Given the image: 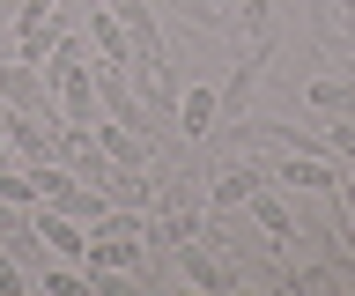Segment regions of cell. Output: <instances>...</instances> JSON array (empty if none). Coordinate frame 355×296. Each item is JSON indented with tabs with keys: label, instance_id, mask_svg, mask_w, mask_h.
<instances>
[{
	"label": "cell",
	"instance_id": "6da1fadb",
	"mask_svg": "<svg viewBox=\"0 0 355 296\" xmlns=\"http://www.w3.org/2000/svg\"><path fill=\"white\" fill-rule=\"evenodd\" d=\"M141 252H148V223H141V207H104V215L89 223L82 267H89V274H133V267H141Z\"/></svg>",
	"mask_w": 355,
	"mask_h": 296
},
{
	"label": "cell",
	"instance_id": "7a4b0ae2",
	"mask_svg": "<svg viewBox=\"0 0 355 296\" xmlns=\"http://www.w3.org/2000/svg\"><path fill=\"white\" fill-rule=\"evenodd\" d=\"M0 104H15V112L44 119V126H60V96H52V82H44L30 60H0Z\"/></svg>",
	"mask_w": 355,
	"mask_h": 296
},
{
	"label": "cell",
	"instance_id": "3957f363",
	"mask_svg": "<svg viewBox=\"0 0 355 296\" xmlns=\"http://www.w3.org/2000/svg\"><path fill=\"white\" fill-rule=\"evenodd\" d=\"M266 178H282L288 193H326V185H340V156H318V148H288L282 171H266Z\"/></svg>",
	"mask_w": 355,
	"mask_h": 296
},
{
	"label": "cell",
	"instance_id": "277c9868",
	"mask_svg": "<svg viewBox=\"0 0 355 296\" xmlns=\"http://www.w3.org/2000/svg\"><path fill=\"white\" fill-rule=\"evenodd\" d=\"M178 252V274L193 281V289H237V267H222L215 252H207V237H185V245H171Z\"/></svg>",
	"mask_w": 355,
	"mask_h": 296
},
{
	"label": "cell",
	"instance_id": "5b68a950",
	"mask_svg": "<svg viewBox=\"0 0 355 296\" xmlns=\"http://www.w3.org/2000/svg\"><path fill=\"white\" fill-rule=\"evenodd\" d=\"M259 185H266L259 163H230V171H215V185H207V215H237Z\"/></svg>",
	"mask_w": 355,
	"mask_h": 296
},
{
	"label": "cell",
	"instance_id": "8992f818",
	"mask_svg": "<svg viewBox=\"0 0 355 296\" xmlns=\"http://www.w3.org/2000/svg\"><path fill=\"white\" fill-rule=\"evenodd\" d=\"M30 223H37V245H52L60 259H82L89 252V223H74V215H60V207H30Z\"/></svg>",
	"mask_w": 355,
	"mask_h": 296
},
{
	"label": "cell",
	"instance_id": "52a82bcc",
	"mask_svg": "<svg viewBox=\"0 0 355 296\" xmlns=\"http://www.w3.org/2000/svg\"><path fill=\"white\" fill-rule=\"evenodd\" d=\"M89 45H96V67H126V60H133V37H126V23L111 15L104 0H89Z\"/></svg>",
	"mask_w": 355,
	"mask_h": 296
},
{
	"label": "cell",
	"instance_id": "ba28073f",
	"mask_svg": "<svg viewBox=\"0 0 355 296\" xmlns=\"http://www.w3.org/2000/svg\"><path fill=\"white\" fill-rule=\"evenodd\" d=\"M89 134H96V148H104L119 171H148V141L133 134V126H119V119H96Z\"/></svg>",
	"mask_w": 355,
	"mask_h": 296
},
{
	"label": "cell",
	"instance_id": "9c48e42d",
	"mask_svg": "<svg viewBox=\"0 0 355 296\" xmlns=\"http://www.w3.org/2000/svg\"><path fill=\"white\" fill-rule=\"evenodd\" d=\"M259 74H266V45H252L237 60V74H230V82H222V119H244V104H252V89H259Z\"/></svg>",
	"mask_w": 355,
	"mask_h": 296
},
{
	"label": "cell",
	"instance_id": "30bf717a",
	"mask_svg": "<svg viewBox=\"0 0 355 296\" xmlns=\"http://www.w3.org/2000/svg\"><path fill=\"white\" fill-rule=\"evenodd\" d=\"M244 215H252V223H259L266 237H274V245H288V237H296V215H288V200L274 193V185H259V193L244 200Z\"/></svg>",
	"mask_w": 355,
	"mask_h": 296
},
{
	"label": "cell",
	"instance_id": "8fae6325",
	"mask_svg": "<svg viewBox=\"0 0 355 296\" xmlns=\"http://www.w3.org/2000/svg\"><path fill=\"white\" fill-rule=\"evenodd\" d=\"M171 119H178V134H207V126L222 119V96H215V89H185Z\"/></svg>",
	"mask_w": 355,
	"mask_h": 296
},
{
	"label": "cell",
	"instance_id": "7c38bea8",
	"mask_svg": "<svg viewBox=\"0 0 355 296\" xmlns=\"http://www.w3.org/2000/svg\"><path fill=\"white\" fill-rule=\"evenodd\" d=\"M60 15H44V23H15V52L22 60H30V67H44V60H52V45H60Z\"/></svg>",
	"mask_w": 355,
	"mask_h": 296
},
{
	"label": "cell",
	"instance_id": "4fadbf2b",
	"mask_svg": "<svg viewBox=\"0 0 355 296\" xmlns=\"http://www.w3.org/2000/svg\"><path fill=\"white\" fill-rule=\"evenodd\" d=\"M311 104H318V112H355V82L326 74V82H311Z\"/></svg>",
	"mask_w": 355,
	"mask_h": 296
},
{
	"label": "cell",
	"instance_id": "5bb4252c",
	"mask_svg": "<svg viewBox=\"0 0 355 296\" xmlns=\"http://www.w3.org/2000/svg\"><path fill=\"white\" fill-rule=\"evenodd\" d=\"M230 23H237L252 45H266V0H237V15H230Z\"/></svg>",
	"mask_w": 355,
	"mask_h": 296
},
{
	"label": "cell",
	"instance_id": "9a60e30c",
	"mask_svg": "<svg viewBox=\"0 0 355 296\" xmlns=\"http://www.w3.org/2000/svg\"><path fill=\"white\" fill-rule=\"evenodd\" d=\"M326 148H333V156H340V163H348V171H355V119H333Z\"/></svg>",
	"mask_w": 355,
	"mask_h": 296
},
{
	"label": "cell",
	"instance_id": "2e32d148",
	"mask_svg": "<svg viewBox=\"0 0 355 296\" xmlns=\"http://www.w3.org/2000/svg\"><path fill=\"white\" fill-rule=\"evenodd\" d=\"M44 15H60V0H15V23H44Z\"/></svg>",
	"mask_w": 355,
	"mask_h": 296
},
{
	"label": "cell",
	"instance_id": "e0dca14e",
	"mask_svg": "<svg viewBox=\"0 0 355 296\" xmlns=\"http://www.w3.org/2000/svg\"><path fill=\"white\" fill-rule=\"evenodd\" d=\"M44 289H52V296H82V274H67V267H52V274H44Z\"/></svg>",
	"mask_w": 355,
	"mask_h": 296
},
{
	"label": "cell",
	"instance_id": "ac0fdd59",
	"mask_svg": "<svg viewBox=\"0 0 355 296\" xmlns=\"http://www.w3.org/2000/svg\"><path fill=\"white\" fill-rule=\"evenodd\" d=\"M22 289H30V274H22L15 259H0V296H22Z\"/></svg>",
	"mask_w": 355,
	"mask_h": 296
},
{
	"label": "cell",
	"instance_id": "d6986e66",
	"mask_svg": "<svg viewBox=\"0 0 355 296\" xmlns=\"http://www.w3.org/2000/svg\"><path fill=\"white\" fill-rule=\"evenodd\" d=\"M340 207H348V223H355V171H340Z\"/></svg>",
	"mask_w": 355,
	"mask_h": 296
}]
</instances>
